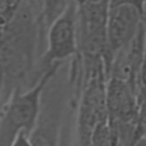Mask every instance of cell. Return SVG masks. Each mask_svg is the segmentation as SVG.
Instances as JSON below:
<instances>
[{
	"label": "cell",
	"instance_id": "2",
	"mask_svg": "<svg viewBox=\"0 0 146 146\" xmlns=\"http://www.w3.org/2000/svg\"><path fill=\"white\" fill-rule=\"evenodd\" d=\"M62 64L47 68L30 88H16L0 108V146H11L22 132L30 136L39 116L42 94Z\"/></svg>",
	"mask_w": 146,
	"mask_h": 146
},
{
	"label": "cell",
	"instance_id": "8",
	"mask_svg": "<svg viewBox=\"0 0 146 146\" xmlns=\"http://www.w3.org/2000/svg\"><path fill=\"white\" fill-rule=\"evenodd\" d=\"M41 1V11L38 16L39 24L42 32L46 31L50 24L59 17L65 9L67 8L71 0H40Z\"/></svg>",
	"mask_w": 146,
	"mask_h": 146
},
{
	"label": "cell",
	"instance_id": "10",
	"mask_svg": "<svg viewBox=\"0 0 146 146\" xmlns=\"http://www.w3.org/2000/svg\"><path fill=\"white\" fill-rule=\"evenodd\" d=\"M78 6L96 8V9H105L110 10L111 0H75Z\"/></svg>",
	"mask_w": 146,
	"mask_h": 146
},
{
	"label": "cell",
	"instance_id": "11",
	"mask_svg": "<svg viewBox=\"0 0 146 146\" xmlns=\"http://www.w3.org/2000/svg\"><path fill=\"white\" fill-rule=\"evenodd\" d=\"M58 146H75L74 141V133H72V128L68 127L66 123H64L59 145Z\"/></svg>",
	"mask_w": 146,
	"mask_h": 146
},
{
	"label": "cell",
	"instance_id": "3",
	"mask_svg": "<svg viewBox=\"0 0 146 146\" xmlns=\"http://www.w3.org/2000/svg\"><path fill=\"white\" fill-rule=\"evenodd\" d=\"M47 48L41 56V74L55 64L73 59L78 55V8L71 0L65 11L47 29Z\"/></svg>",
	"mask_w": 146,
	"mask_h": 146
},
{
	"label": "cell",
	"instance_id": "13",
	"mask_svg": "<svg viewBox=\"0 0 146 146\" xmlns=\"http://www.w3.org/2000/svg\"><path fill=\"white\" fill-rule=\"evenodd\" d=\"M11 146H32L31 141H30V138H29V135L22 132L17 136V138L15 139V141L13 143Z\"/></svg>",
	"mask_w": 146,
	"mask_h": 146
},
{
	"label": "cell",
	"instance_id": "4",
	"mask_svg": "<svg viewBox=\"0 0 146 146\" xmlns=\"http://www.w3.org/2000/svg\"><path fill=\"white\" fill-rule=\"evenodd\" d=\"M143 23V11L137 7L130 5L110 7L106 23V36L111 60L115 52L127 46L136 36Z\"/></svg>",
	"mask_w": 146,
	"mask_h": 146
},
{
	"label": "cell",
	"instance_id": "5",
	"mask_svg": "<svg viewBox=\"0 0 146 146\" xmlns=\"http://www.w3.org/2000/svg\"><path fill=\"white\" fill-rule=\"evenodd\" d=\"M146 47V29L143 23L136 36L112 57L107 79L114 78L125 81L139 90V75L144 62Z\"/></svg>",
	"mask_w": 146,
	"mask_h": 146
},
{
	"label": "cell",
	"instance_id": "14",
	"mask_svg": "<svg viewBox=\"0 0 146 146\" xmlns=\"http://www.w3.org/2000/svg\"><path fill=\"white\" fill-rule=\"evenodd\" d=\"M3 90H5V73H3L2 67L0 66V102L2 100Z\"/></svg>",
	"mask_w": 146,
	"mask_h": 146
},
{
	"label": "cell",
	"instance_id": "6",
	"mask_svg": "<svg viewBox=\"0 0 146 146\" xmlns=\"http://www.w3.org/2000/svg\"><path fill=\"white\" fill-rule=\"evenodd\" d=\"M64 123L63 106L44 89L39 116L29 136L32 146H58Z\"/></svg>",
	"mask_w": 146,
	"mask_h": 146
},
{
	"label": "cell",
	"instance_id": "1",
	"mask_svg": "<svg viewBox=\"0 0 146 146\" xmlns=\"http://www.w3.org/2000/svg\"><path fill=\"white\" fill-rule=\"evenodd\" d=\"M41 26L25 0L14 21L0 31V66L5 73L6 102L11 92L21 87L23 80L32 72Z\"/></svg>",
	"mask_w": 146,
	"mask_h": 146
},
{
	"label": "cell",
	"instance_id": "9",
	"mask_svg": "<svg viewBox=\"0 0 146 146\" xmlns=\"http://www.w3.org/2000/svg\"><path fill=\"white\" fill-rule=\"evenodd\" d=\"M25 0H0V31L9 25Z\"/></svg>",
	"mask_w": 146,
	"mask_h": 146
},
{
	"label": "cell",
	"instance_id": "7",
	"mask_svg": "<svg viewBox=\"0 0 146 146\" xmlns=\"http://www.w3.org/2000/svg\"><path fill=\"white\" fill-rule=\"evenodd\" d=\"M106 110L108 122H138L139 90L125 81L107 79Z\"/></svg>",
	"mask_w": 146,
	"mask_h": 146
},
{
	"label": "cell",
	"instance_id": "12",
	"mask_svg": "<svg viewBox=\"0 0 146 146\" xmlns=\"http://www.w3.org/2000/svg\"><path fill=\"white\" fill-rule=\"evenodd\" d=\"M146 0H111V7L120 6V5H130L133 7H137L139 10L144 11Z\"/></svg>",
	"mask_w": 146,
	"mask_h": 146
},
{
	"label": "cell",
	"instance_id": "15",
	"mask_svg": "<svg viewBox=\"0 0 146 146\" xmlns=\"http://www.w3.org/2000/svg\"><path fill=\"white\" fill-rule=\"evenodd\" d=\"M133 146H146V133L141 135L140 137H138V139L136 140Z\"/></svg>",
	"mask_w": 146,
	"mask_h": 146
}]
</instances>
